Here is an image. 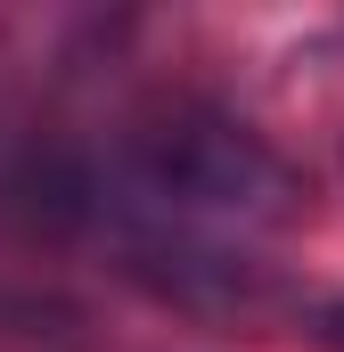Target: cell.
<instances>
[{
  "mask_svg": "<svg viewBox=\"0 0 344 352\" xmlns=\"http://www.w3.org/2000/svg\"><path fill=\"white\" fill-rule=\"evenodd\" d=\"M312 336H320V344H336V352H344V303H320V320H312Z\"/></svg>",
  "mask_w": 344,
  "mask_h": 352,
  "instance_id": "obj_1",
  "label": "cell"
}]
</instances>
